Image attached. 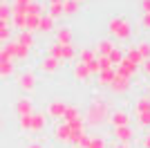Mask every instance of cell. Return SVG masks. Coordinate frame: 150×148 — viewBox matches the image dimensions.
<instances>
[{
	"label": "cell",
	"mask_w": 150,
	"mask_h": 148,
	"mask_svg": "<svg viewBox=\"0 0 150 148\" xmlns=\"http://www.w3.org/2000/svg\"><path fill=\"white\" fill-rule=\"evenodd\" d=\"M110 112H112V108H110V103H108L103 97H94L92 101H90V105L85 108V112H83V121H85V128H101V126H105L108 123V117H110Z\"/></svg>",
	"instance_id": "cell-1"
},
{
	"label": "cell",
	"mask_w": 150,
	"mask_h": 148,
	"mask_svg": "<svg viewBox=\"0 0 150 148\" xmlns=\"http://www.w3.org/2000/svg\"><path fill=\"white\" fill-rule=\"evenodd\" d=\"M18 126L23 132H31V135H40L47 128V117L45 112H31L27 117H18Z\"/></svg>",
	"instance_id": "cell-2"
},
{
	"label": "cell",
	"mask_w": 150,
	"mask_h": 148,
	"mask_svg": "<svg viewBox=\"0 0 150 148\" xmlns=\"http://www.w3.org/2000/svg\"><path fill=\"white\" fill-rule=\"evenodd\" d=\"M108 31H110V36H114L117 41H128L132 36V23L123 16H114L110 18L108 23Z\"/></svg>",
	"instance_id": "cell-3"
},
{
	"label": "cell",
	"mask_w": 150,
	"mask_h": 148,
	"mask_svg": "<svg viewBox=\"0 0 150 148\" xmlns=\"http://www.w3.org/2000/svg\"><path fill=\"white\" fill-rule=\"evenodd\" d=\"M67 101L65 99H52L50 103H47V108H45V117L47 119H54V121H61L63 115H65V110H67Z\"/></svg>",
	"instance_id": "cell-4"
},
{
	"label": "cell",
	"mask_w": 150,
	"mask_h": 148,
	"mask_svg": "<svg viewBox=\"0 0 150 148\" xmlns=\"http://www.w3.org/2000/svg\"><path fill=\"white\" fill-rule=\"evenodd\" d=\"M52 137H54V142H56V144H69V139H72V130H69L67 123L56 121V123H54V130H52Z\"/></svg>",
	"instance_id": "cell-5"
},
{
	"label": "cell",
	"mask_w": 150,
	"mask_h": 148,
	"mask_svg": "<svg viewBox=\"0 0 150 148\" xmlns=\"http://www.w3.org/2000/svg\"><path fill=\"white\" fill-rule=\"evenodd\" d=\"M130 112L128 110H112L110 117H108V123L112 128H121V126H130Z\"/></svg>",
	"instance_id": "cell-6"
},
{
	"label": "cell",
	"mask_w": 150,
	"mask_h": 148,
	"mask_svg": "<svg viewBox=\"0 0 150 148\" xmlns=\"http://www.w3.org/2000/svg\"><path fill=\"white\" fill-rule=\"evenodd\" d=\"M108 90H110L112 94H125L128 90H130V79L119 76V74L114 72V79H112V83L108 85Z\"/></svg>",
	"instance_id": "cell-7"
},
{
	"label": "cell",
	"mask_w": 150,
	"mask_h": 148,
	"mask_svg": "<svg viewBox=\"0 0 150 148\" xmlns=\"http://www.w3.org/2000/svg\"><path fill=\"white\" fill-rule=\"evenodd\" d=\"M18 88L23 92H31L34 88H36V74L31 72V70H25V72L18 74Z\"/></svg>",
	"instance_id": "cell-8"
},
{
	"label": "cell",
	"mask_w": 150,
	"mask_h": 148,
	"mask_svg": "<svg viewBox=\"0 0 150 148\" xmlns=\"http://www.w3.org/2000/svg\"><path fill=\"white\" fill-rule=\"evenodd\" d=\"M134 128L132 126H121V128H114V139H117V144H128L130 146L132 142H134Z\"/></svg>",
	"instance_id": "cell-9"
},
{
	"label": "cell",
	"mask_w": 150,
	"mask_h": 148,
	"mask_svg": "<svg viewBox=\"0 0 150 148\" xmlns=\"http://www.w3.org/2000/svg\"><path fill=\"white\" fill-rule=\"evenodd\" d=\"M13 108H16V115H18V117H27V115L34 112V101H31L29 97H20Z\"/></svg>",
	"instance_id": "cell-10"
},
{
	"label": "cell",
	"mask_w": 150,
	"mask_h": 148,
	"mask_svg": "<svg viewBox=\"0 0 150 148\" xmlns=\"http://www.w3.org/2000/svg\"><path fill=\"white\" fill-rule=\"evenodd\" d=\"M114 72L119 74V76H125V79H132V76H134V74L139 72V68H137V65H132V63L128 61V58H123V61H121L119 65L114 68Z\"/></svg>",
	"instance_id": "cell-11"
},
{
	"label": "cell",
	"mask_w": 150,
	"mask_h": 148,
	"mask_svg": "<svg viewBox=\"0 0 150 148\" xmlns=\"http://www.w3.org/2000/svg\"><path fill=\"white\" fill-rule=\"evenodd\" d=\"M83 119V115H81V110H79V108H76V105H67V110H65V115H63V119L61 121L63 123H74V121H81Z\"/></svg>",
	"instance_id": "cell-12"
},
{
	"label": "cell",
	"mask_w": 150,
	"mask_h": 148,
	"mask_svg": "<svg viewBox=\"0 0 150 148\" xmlns=\"http://www.w3.org/2000/svg\"><path fill=\"white\" fill-rule=\"evenodd\" d=\"M40 70H43L45 74H54L61 70V61H56V58H52V56H45L43 61H40Z\"/></svg>",
	"instance_id": "cell-13"
},
{
	"label": "cell",
	"mask_w": 150,
	"mask_h": 148,
	"mask_svg": "<svg viewBox=\"0 0 150 148\" xmlns=\"http://www.w3.org/2000/svg\"><path fill=\"white\" fill-rule=\"evenodd\" d=\"M54 34H56L58 45H72V29H69V27H56Z\"/></svg>",
	"instance_id": "cell-14"
},
{
	"label": "cell",
	"mask_w": 150,
	"mask_h": 148,
	"mask_svg": "<svg viewBox=\"0 0 150 148\" xmlns=\"http://www.w3.org/2000/svg\"><path fill=\"white\" fill-rule=\"evenodd\" d=\"M72 74H74V79L79 81V83H90V72H88V68L83 65V63H76L74 65V70H72Z\"/></svg>",
	"instance_id": "cell-15"
},
{
	"label": "cell",
	"mask_w": 150,
	"mask_h": 148,
	"mask_svg": "<svg viewBox=\"0 0 150 148\" xmlns=\"http://www.w3.org/2000/svg\"><path fill=\"white\" fill-rule=\"evenodd\" d=\"M92 49H94V54H96V56H108L114 49V43L110 41V38H105V41H99Z\"/></svg>",
	"instance_id": "cell-16"
},
{
	"label": "cell",
	"mask_w": 150,
	"mask_h": 148,
	"mask_svg": "<svg viewBox=\"0 0 150 148\" xmlns=\"http://www.w3.org/2000/svg\"><path fill=\"white\" fill-rule=\"evenodd\" d=\"M54 29H56L54 20H52L47 14H43V16H40V20H38V29H36V31H40V34H50V31H54Z\"/></svg>",
	"instance_id": "cell-17"
},
{
	"label": "cell",
	"mask_w": 150,
	"mask_h": 148,
	"mask_svg": "<svg viewBox=\"0 0 150 148\" xmlns=\"http://www.w3.org/2000/svg\"><path fill=\"white\" fill-rule=\"evenodd\" d=\"M112 79H114V68L112 70H103V72L96 74V85L99 88H108L110 83H112Z\"/></svg>",
	"instance_id": "cell-18"
},
{
	"label": "cell",
	"mask_w": 150,
	"mask_h": 148,
	"mask_svg": "<svg viewBox=\"0 0 150 148\" xmlns=\"http://www.w3.org/2000/svg\"><path fill=\"white\" fill-rule=\"evenodd\" d=\"M16 43H18L20 47L31 49L36 41H34V34H29V31H18V36H16Z\"/></svg>",
	"instance_id": "cell-19"
},
{
	"label": "cell",
	"mask_w": 150,
	"mask_h": 148,
	"mask_svg": "<svg viewBox=\"0 0 150 148\" xmlns=\"http://www.w3.org/2000/svg\"><path fill=\"white\" fill-rule=\"evenodd\" d=\"M132 112H134V117H137V115H144V112H150V101H148V97H139L137 101H134Z\"/></svg>",
	"instance_id": "cell-20"
},
{
	"label": "cell",
	"mask_w": 150,
	"mask_h": 148,
	"mask_svg": "<svg viewBox=\"0 0 150 148\" xmlns=\"http://www.w3.org/2000/svg\"><path fill=\"white\" fill-rule=\"evenodd\" d=\"M85 148H108V139L105 135H90L88 146Z\"/></svg>",
	"instance_id": "cell-21"
},
{
	"label": "cell",
	"mask_w": 150,
	"mask_h": 148,
	"mask_svg": "<svg viewBox=\"0 0 150 148\" xmlns=\"http://www.w3.org/2000/svg\"><path fill=\"white\" fill-rule=\"evenodd\" d=\"M63 16H74V14H79V9H81V5L76 2V0H63Z\"/></svg>",
	"instance_id": "cell-22"
},
{
	"label": "cell",
	"mask_w": 150,
	"mask_h": 148,
	"mask_svg": "<svg viewBox=\"0 0 150 148\" xmlns=\"http://www.w3.org/2000/svg\"><path fill=\"white\" fill-rule=\"evenodd\" d=\"M123 58H128V61L132 63V65H141V63H144V58H141V56H139V52L137 49H134V45H130V47L125 49V54H123Z\"/></svg>",
	"instance_id": "cell-23"
},
{
	"label": "cell",
	"mask_w": 150,
	"mask_h": 148,
	"mask_svg": "<svg viewBox=\"0 0 150 148\" xmlns=\"http://www.w3.org/2000/svg\"><path fill=\"white\" fill-rule=\"evenodd\" d=\"M13 72H16V65H13V61H0V79L11 76Z\"/></svg>",
	"instance_id": "cell-24"
},
{
	"label": "cell",
	"mask_w": 150,
	"mask_h": 148,
	"mask_svg": "<svg viewBox=\"0 0 150 148\" xmlns=\"http://www.w3.org/2000/svg\"><path fill=\"white\" fill-rule=\"evenodd\" d=\"M94 58H96V54H94L92 47H85L79 52V63H83V65H88V63H92Z\"/></svg>",
	"instance_id": "cell-25"
},
{
	"label": "cell",
	"mask_w": 150,
	"mask_h": 148,
	"mask_svg": "<svg viewBox=\"0 0 150 148\" xmlns=\"http://www.w3.org/2000/svg\"><path fill=\"white\" fill-rule=\"evenodd\" d=\"M108 61L112 63V68H117V65L123 61V52H121V47H117V45H114V49L108 54Z\"/></svg>",
	"instance_id": "cell-26"
},
{
	"label": "cell",
	"mask_w": 150,
	"mask_h": 148,
	"mask_svg": "<svg viewBox=\"0 0 150 148\" xmlns=\"http://www.w3.org/2000/svg\"><path fill=\"white\" fill-rule=\"evenodd\" d=\"M134 49L139 52V56L144 58V61H148L150 58V41H141V43L134 45Z\"/></svg>",
	"instance_id": "cell-27"
},
{
	"label": "cell",
	"mask_w": 150,
	"mask_h": 148,
	"mask_svg": "<svg viewBox=\"0 0 150 148\" xmlns=\"http://www.w3.org/2000/svg\"><path fill=\"white\" fill-rule=\"evenodd\" d=\"M11 23L16 29H25V11H11Z\"/></svg>",
	"instance_id": "cell-28"
},
{
	"label": "cell",
	"mask_w": 150,
	"mask_h": 148,
	"mask_svg": "<svg viewBox=\"0 0 150 148\" xmlns=\"http://www.w3.org/2000/svg\"><path fill=\"white\" fill-rule=\"evenodd\" d=\"M0 23H5V25L11 23V5H7V2L0 5Z\"/></svg>",
	"instance_id": "cell-29"
},
{
	"label": "cell",
	"mask_w": 150,
	"mask_h": 148,
	"mask_svg": "<svg viewBox=\"0 0 150 148\" xmlns=\"http://www.w3.org/2000/svg\"><path fill=\"white\" fill-rule=\"evenodd\" d=\"M25 14H29V16H38V18H40V16H43V5L34 0V2H31V5L25 9Z\"/></svg>",
	"instance_id": "cell-30"
},
{
	"label": "cell",
	"mask_w": 150,
	"mask_h": 148,
	"mask_svg": "<svg viewBox=\"0 0 150 148\" xmlns=\"http://www.w3.org/2000/svg\"><path fill=\"white\" fill-rule=\"evenodd\" d=\"M34 0H11V11H25Z\"/></svg>",
	"instance_id": "cell-31"
},
{
	"label": "cell",
	"mask_w": 150,
	"mask_h": 148,
	"mask_svg": "<svg viewBox=\"0 0 150 148\" xmlns=\"http://www.w3.org/2000/svg\"><path fill=\"white\" fill-rule=\"evenodd\" d=\"M74 58H76L74 45H63V61H74Z\"/></svg>",
	"instance_id": "cell-32"
},
{
	"label": "cell",
	"mask_w": 150,
	"mask_h": 148,
	"mask_svg": "<svg viewBox=\"0 0 150 148\" xmlns=\"http://www.w3.org/2000/svg\"><path fill=\"white\" fill-rule=\"evenodd\" d=\"M47 56H52V58H56V61H63V45H58V43H54L50 47V54Z\"/></svg>",
	"instance_id": "cell-33"
},
{
	"label": "cell",
	"mask_w": 150,
	"mask_h": 148,
	"mask_svg": "<svg viewBox=\"0 0 150 148\" xmlns=\"http://www.w3.org/2000/svg\"><path fill=\"white\" fill-rule=\"evenodd\" d=\"M137 126L139 128H150V112H144V115H137Z\"/></svg>",
	"instance_id": "cell-34"
},
{
	"label": "cell",
	"mask_w": 150,
	"mask_h": 148,
	"mask_svg": "<svg viewBox=\"0 0 150 148\" xmlns=\"http://www.w3.org/2000/svg\"><path fill=\"white\" fill-rule=\"evenodd\" d=\"M52 20H56V18H61L63 16V7L61 5H50V14H47Z\"/></svg>",
	"instance_id": "cell-35"
},
{
	"label": "cell",
	"mask_w": 150,
	"mask_h": 148,
	"mask_svg": "<svg viewBox=\"0 0 150 148\" xmlns=\"http://www.w3.org/2000/svg\"><path fill=\"white\" fill-rule=\"evenodd\" d=\"M9 41H11V29H9V25H5V27L0 29V43L7 45Z\"/></svg>",
	"instance_id": "cell-36"
},
{
	"label": "cell",
	"mask_w": 150,
	"mask_h": 148,
	"mask_svg": "<svg viewBox=\"0 0 150 148\" xmlns=\"http://www.w3.org/2000/svg\"><path fill=\"white\" fill-rule=\"evenodd\" d=\"M96 65H99L101 72L103 70H112V63L108 61V56H96Z\"/></svg>",
	"instance_id": "cell-37"
},
{
	"label": "cell",
	"mask_w": 150,
	"mask_h": 148,
	"mask_svg": "<svg viewBox=\"0 0 150 148\" xmlns=\"http://www.w3.org/2000/svg\"><path fill=\"white\" fill-rule=\"evenodd\" d=\"M0 61H13V58H11V54L7 52V47H5V45L0 47Z\"/></svg>",
	"instance_id": "cell-38"
},
{
	"label": "cell",
	"mask_w": 150,
	"mask_h": 148,
	"mask_svg": "<svg viewBox=\"0 0 150 148\" xmlns=\"http://www.w3.org/2000/svg\"><path fill=\"white\" fill-rule=\"evenodd\" d=\"M139 70H141V72H144L146 76L150 79V58H148V61H144V63H141V65H139Z\"/></svg>",
	"instance_id": "cell-39"
},
{
	"label": "cell",
	"mask_w": 150,
	"mask_h": 148,
	"mask_svg": "<svg viewBox=\"0 0 150 148\" xmlns=\"http://www.w3.org/2000/svg\"><path fill=\"white\" fill-rule=\"evenodd\" d=\"M141 27L150 31V14H144V16H141Z\"/></svg>",
	"instance_id": "cell-40"
},
{
	"label": "cell",
	"mask_w": 150,
	"mask_h": 148,
	"mask_svg": "<svg viewBox=\"0 0 150 148\" xmlns=\"http://www.w3.org/2000/svg\"><path fill=\"white\" fill-rule=\"evenodd\" d=\"M141 146H144V148H150V132H146V135H144V139H141Z\"/></svg>",
	"instance_id": "cell-41"
},
{
	"label": "cell",
	"mask_w": 150,
	"mask_h": 148,
	"mask_svg": "<svg viewBox=\"0 0 150 148\" xmlns=\"http://www.w3.org/2000/svg\"><path fill=\"white\" fill-rule=\"evenodd\" d=\"M25 148H45V146H43L40 142H29V144H27Z\"/></svg>",
	"instance_id": "cell-42"
},
{
	"label": "cell",
	"mask_w": 150,
	"mask_h": 148,
	"mask_svg": "<svg viewBox=\"0 0 150 148\" xmlns=\"http://www.w3.org/2000/svg\"><path fill=\"white\" fill-rule=\"evenodd\" d=\"M50 5H63V0H47Z\"/></svg>",
	"instance_id": "cell-43"
},
{
	"label": "cell",
	"mask_w": 150,
	"mask_h": 148,
	"mask_svg": "<svg viewBox=\"0 0 150 148\" xmlns=\"http://www.w3.org/2000/svg\"><path fill=\"white\" fill-rule=\"evenodd\" d=\"M114 148H130V146H128V144H117Z\"/></svg>",
	"instance_id": "cell-44"
},
{
	"label": "cell",
	"mask_w": 150,
	"mask_h": 148,
	"mask_svg": "<svg viewBox=\"0 0 150 148\" xmlns=\"http://www.w3.org/2000/svg\"><path fill=\"white\" fill-rule=\"evenodd\" d=\"M0 132H2V119H0Z\"/></svg>",
	"instance_id": "cell-45"
},
{
	"label": "cell",
	"mask_w": 150,
	"mask_h": 148,
	"mask_svg": "<svg viewBox=\"0 0 150 148\" xmlns=\"http://www.w3.org/2000/svg\"><path fill=\"white\" fill-rule=\"evenodd\" d=\"M76 2H79V5H81V2H85V0H76Z\"/></svg>",
	"instance_id": "cell-46"
},
{
	"label": "cell",
	"mask_w": 150,
	"mask_h": 148,
	"mask_svg": "<svg viewBox=\"0 0 150 148\" xmlns=\"http://www.w3.org/2000/svg\"><path fill=\"white\" fill-rule=\"evenodd\" d=\"M2 27H5V23H0V29H2Z\"/></svg>",
	"instance_id": "cell-47"
},
{
	"label": "cell",
	"mask_w": 150,
	"mask_h": 148,
	"mask_svg": "<svg viewBox=\"0 0 150 148\" xmlns=\"http://www.w3.org/2000/svg\"><path fill=\"white\" fill-rule=\"evenodd\" d=\"M146 97H148V101H150V92H148V94H146Z\"/></svg>",
	"instance_id": "cell-48"
}]
</instances>
